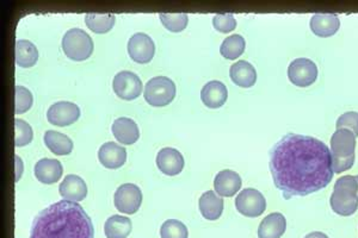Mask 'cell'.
<instances>
[{
  "mask_svg": "<svg viewBox=\"0 0 358 238\" xmlns=\"http://www.w3.org/2000/svg\"><path fill=\"white\" fill-rule=\"evenodd\" d=\"M229 77L236 85L248 89L256 84V68L248 61H236V64L231 66Z\"/></svg>",
  "mask_w": 358,
  "mask_h": 238,
  "instance_id": "22",
  "label": "cell"
},
{
  "mask_svg": "<svg viewBox=\"0 0 358 238\" xmlns=\"http://www.w3.org/2000/svg\"><path fill=\"white\" fill-rule=\"evenodd\" d=\"M236 207L238 212L245 217L256 218L266 210V200L259 191L244 188L236 195Z\"/></svg>",
  "mask_w": 358,
  "mask_h": 238,
  "instance_id": "6",
  "label": "cell"
},
{
  "mask_svg": "<svg viewBox=\"0 0 358 238\" xmlns=\"http://www.w3.org/2000/svg\"><path fill=\"white\" fill-rule=\"evenodd\" d=\"M213 25L220 33H231L236 27V20L232 13H216L213 17Z\"/></svg>",
  "mask_w": 358,
  "mask_h": 238,
  "instance_id": "33",
  "label": "cell"
},
{
  "mask_svg": "<svg viewBox=\"0 0 358 238\" xmlns=\"http://www.w3.org/2000/svg\"><path fill=\"white\" fill-rule=\"evenodd\" d=\"M45 143L57 155H69L73 149V141L67 135L57 130L45 131Z\"/></svg>",
  "mask_w": 358,
  "mask_h": 238,
  "instance_id": "25",
  "label": "cell"
},
{
  "mask_svg": "<svg viewBox=\"0 0 358 238\" xmlns=\"http://www.w3.org/2000/svg\"><path fill=\"white\" fill-rule=\"evenodd\" d=\"M305 238H329V236L320 231H314V232L307 235Z\"/></svg>",
  "mask_w": 358,
  "mask_h": 238,
  "instance_id": "37",
  "label": "cell"
},
{
  "mask_svg": "<svg viewBox=\"0 0 358 238\" xmlns=\"http://www.w3.org/2000/svg\"><path fill=\"white\" fill-rule=\"evenodd\" d=\"M157 165L166 175H177L184 168V156L178 149L172 147H165L159 150L157 155Z\"/></svg>",
  "mask_w": 358,
  "mask_h": 238,
  "instance_id": "13",
  "label": "cell"
},
{
  "mask_svg": "<svg viewBox=\"0 0 358 238\" xmlns=\"http://www.w3.org/2000/svg\"><path fill=\"white\" fill-rule=\"evenodd\" d=\"M80 117V109L72 101H60L49 106L47 119L54 126H67L73 124Z\"/></svg>",
  "mask_w": 358,
  "mask_h": 238,
  "instance_id": "10",
  "label": "cell"
},
{
  "mask_svg": "<svg viewBox=\"0 0 358 238\" xmlns=\"http://www.w3.org/2000/svg\"><path fill=\"white\" fill-rule=\"evenodd\" d=\"M115 138L123 144H133L140 137V130L134 119L128 117H118L111 126Z\"/></svg>",
  "mask_w": 358,
  "mask_h": 238,
  "instance_id": "19",
  "label": "cell"
},
{
  "mask_svg": "<svg viewBox=\"0 0 358 238\" xmlns=\"http://www.w3.org/2000/svg\"><path fill=\"white\" fill-rule=\"evenodd\" d=\"M92 219L80 204L54 202L34 218L30 238H94Z\"/></svg>",
  "mask_w": 358,
  "mask_h": 238,
  "instance_id": "2",
  "label": "cell"
},
{
  "mask_svg": "<svg viewBox=\"0 0 358 238\" xmlns=\"http://www.w3.org/2000/svg\"><path fill=\"white\" fill-rule=\"evenodd\" d=\"M356 136L350 130L337 129L331 137V156L349 158L355 156Z\"/></svg>",
  "mask_w": 358,
  "mask_h": 238,
  "instance_id": "12",
  "label": "cell"
},
{
  "mask_svg": "<svg viewBox=\"0 0 358 238\" xmlns=\"http://www.w3.org/2000/svg\"><path fill=\"white\" fill-rule=\"evenodd\" d=\"M162 238H187L189 231L183 222L177 219H167L160 228Z\"/></svg>",
  "mask_w": 358,
  "mask_h": 238,
  "instance_id": "29",
  "label": "cell"
},
{
  "mask_svg": "<svg viewBox=\"0 0 358 238\" xmlns=\"http://www.w3.org/2000/svg\"><path fill=\"white\" fill-rule=\"evenodd\" d=\"M310 25L317 36L330 37L341 28V20L336 13H317L312 17Z\"/></svg>",
  "mask_w": 358,
  "mask_h": 238,
  "instance_id": "20",
  "label": "cell"
},
{
  "mask_svg": "<svg viewBox=\"0 0 358 238\" xmlns=\"http://www.w3.org/2000/svg\"><path fill=\"white\" fill-rule=\"evenodd\" d=\"M246 40L239 34H234L224 38L220 45V53L228 60H236L245 52Z\"/></svg>",
  "mask_w": 358,
  "mask_h": 238,
  "instance_id": "28",
  "label": "cell"
},
{
  "mask_svg": "<svg viewBox=\"0 0 358 238\" xmlns=\"http://www.w3.org/2000/svg\"><path fill=\"white\" fill-rule=\"evenodd\" d=\"M241 178L232 170H220L214 179V190L221 197H233L241 190Z\"/></svg>",
  "mask_w": 358,
  "mask_h": 238,
  "instance_id": "16",
  "label": "cell"
},
{
  "mask_svg": "<svg viewBox=\"0 0 358 238\" xmlns=\"http://www.w3.org/2000/svg\"><path fill=\"white\" fill-rule=\"evenodd\" d=\"M15 128H16V138L15 143L17 147L27 146L33 141V128L30 126L28 121L21 118L15 119Z\"/></svg>",
  "mask_w": 358,
  "mask_h": 238,
  "instance_id": "31",
  "label": "cell"
},
{
  "mask_svg": "<svg viewBox=\"0 0 358 238\" xmlns=\"http://www.w3.org/2000/svg\"><path fill=\"white\" fill-rule=\"evenodd\" d=\"M287 229V219L280 212L266 216L258 228L259 238H281Z\"/></svg>",
  "mask_w": 358,
  "mask_h": 238,
  "instance_id": "21",
  "label": "cell"
},
{
  "mask_svg": "<svg viewBox=\"0 0 358 238\" xmlns=\"http://www.w3.org/2000/svg\"><path fill=\"white\" fill-rule=\"evenodd\" d=\"M199 206L204 218L216 221L220 218L224 212V199L219 197L215 191H207L201 195Z\"/></svg>",
  "mask_w": 358,
  "mask_h": 238,
  "instance_id": "23",
  "label": "cell"
},
{
  "mask_svg": "<svg viewBox=\"0 0 358 238\" xmlns=\"http://www.w3.org/2000/svg\"><path fill=\"white\" fill-rule=\"evenodd\" d=\"M334 214L349 217L358 210V182L356 177L345 175L334 184L330 199Z\"/></svg>",
  "mask_w": 358,
  "mask_h": 238,
  "instance_id": "3",
  "label": "cell"
},
{
  "mask_svg": "<svg viewBox=\"0 0 358 238\" xmlns=\"http://www.w3.org/2000/svg\"><path fill=\"white\" fill-rule=\"evenodd\" d=\"M15 92H16V113L28 111L33 105V93L22 85H17Z\"/></svg>",
  "mask_w": 358,
  "mask_h": 238,
  "instance_id": "32",
  "label": "cell"
},
{
  "mask_svg": "<svg viewBox=\"0 0 358 238\" xmlns=\"http://www.w3.org/2000/svg\"><path fill=\"white\" fill-rule=\"evenodd\" d=\"M128 53L135 62L147 64L155 57V40L147 34H134L128 40Z\"/></svg>",
  "mask_w": 358,
  "mask_h": 238,
  "instance_id": "11",
  "label": "cell"
},
{
  "mask_svg": "<svg viewBox=\"0 0 358 238\" xmlns=\"http://www.w3.org/2000/svg\"><path fill=\"white\" fill-rule=\"evenodd\" d=\"M288 77L297 87H308L317 80V65L310 59H296L288 67Z\"/></svg>",
  "mask_w": 358,
  "mask_h": 238,
  "instance_id": "9",
  "label": "cell"
},
{
  "mask_svg": "<svg viewBox=\"0 0 358 238\" xmlns=\"http://www.w3.org/2000/svg\"><path fill=\"white\" fill-rule=\"evenodd\" d=\"M114 13H87L85 15V23L92 31L97 34L108 33L115 24Z\"/></svg>",
  "mask_w": 358,
  "mask_h": 238,
  "instance_id": "27",
  "label": "cell"
},
{
  "mask_svg": "<svg viewBox=\"0 0 358 238\" xmlns=\"http://www.w3.org/2000/svg\"><path fill=\"white\" fill-rule=\"evenodd\" d=\"M98 158L106 168L116 170L124 165L127 160V150L116 142H106L98 150Z\"/></svg>",
  "mask_w": 358,
  "mask_h": 238,
  "instance_id": "15",
  "label": "cell"
},
{
  "mask_svg": "<svg viewBox=\"0 0 358 238\" xmlns=\"http://www.w3.org/2000/svg\"><path fill=\"white\" fill-rule=\"evenodd\" d=\"M62 45L66 55L72 60H86L94 52L92 37L80 28L67 30L62 37Z\"/></svg>",
  "mask_w": 358,
  "mask_h": 238,
  "instance_id": "4",
  "label": "cell"
},
{
  "mask_svg": "<svg viewBox=\"0 0 358 238\" xmlns=\"http://www.w3.org/2000/svg\"><path fill=\"white\" fill-rule=\"evenodd\" d=\"M228 91L224 82L219 80L208 81L201 89V99L208 107L217 109L227 101Z\"/></svg>",
  "mask_w": 358,
  "mask_h": 238,
  "instance_id": "18",
  "label": "cell"
},
{
  "mask_svg": "<svg viewBox=\"0 0 358 238\" xmlns=\"http://www.w3.org/2000/svg\"><path fill=\"white\" fill-rule=\"evenodd\" d=\"M38 60V49L31 40H16V62L17 65L28 68L36 64Z\"/></svg>",
  "mask_w": 358,
  "mask_h": 238,
  "instance_id": "26",
  "label": "cell"
},
{
  "mask_svg": "<svg viewBox=\"0 0 358 238\" xmlns=\"http://www.w3.org/2000/svg\"><path fill=\"white\" fill-rule=\"evenodd\" d=\"M133 229L131 219L124 216L114 214L106 219L104 232L108 238H127Z\"/></svg>",
  "mask_w": 358,
  "mask_h": 238,
  "instance_id": "24",
  "label": "cell"
},
{
  "mask_svg": "<svg viewBox=\"0 0 358 238\" xmlns=\"http://www.w3.org/2000/svg\"><path fill=\"white\" fill-rule=\"evenodd\" d=\"M143 81L131 70H121L114 77L113 89L118 97L133 101L143 92Z\"/></svg>",
  "mask_w": 358,
  "mask_h": 238,
  "instance_id": "8",
  "label": "cell"
},
{
  "mask_svg": "<svg viewBox=\"0 0 358 238\" xmlns=\"http://www.w3.org/2000/svg\"><path fill=\"white\" fill-rule=\"evenodd\" d=\"M160 20L169 30L182 31L187 25L189 16L185 13H160Z\"/></svg>",
  "mask_w": 358,
  "mask_h": 238,
  "instance_id": "30",
  "label": "cell"
},
{
  "mask_svg": "<svg viewBox=\"0 0 358 238\" xmlns=\"http://www.w3.org/2000/svg\"><path fill=\"white\" fill-rule=\"evenodd\" d=\"M270 172L285 199L306 197L334 179L331 150L317 138L287 133L270 151Z\"/></svg>",
  "mask_w": 358,
  "mask_h": 238,
  "instance_id": "1",
  "label": "cell"
},
{
  "mask_svg": "<svg viewBox=\"0 0 358 238\" xmlns=\"http://www.w3.org/2000/svg\"><path fill=\"white\" fill-rule=\"evenodd\" d=\"M59 192L66 200L78 202L84 200L87 195V185L82 177L77 174H69L59 186Z\"/></svg>",
  "mask_w": 358,
  "mask_h": 238,
  "instance_id": "14",
  "label": "cell"
},
{
  "mask_svg": "<svg viewBox=\"0 0 358 238\" xmlns=\"http://www.w3.org/2000/svg\"><path fill=\"white\" fill-rule=\"evenodd\" d=\"M15 160H16V181H18L21 178L22 172H23V162H22V158L18 155L15 156Z\"/></svg>",
  "mask_w": 358,
  "mask_h": 238,
  "instance_id": "36",
  "label": "cell"
},
{
  "mask_svg": "<svg viewBox=\"0 0 358 238\" xmlns=\"http://www.w3.org/2000/svg\"><path fill=\"white\" fill-rule=\"evenodd\" d=\"M337 129L350 130L355 133V136L358 137V112H346L338 118L336 123Z\"/></svg>",
  "mask_w": 358,
  "mask_h": 238,
  "instance_id": "34",
  "label": "cell"
},
{
  "mask_svg": "<svg viewBox=\"0 0 358 238\" xmlns=\"http://www.w3.org/2000/svg\"><path fill=\"white\" fill-rule=\"evenodd\" d=\"M356 179H357V182H358V175H357V177H356Z\"/></svg>",
  "mask_w": 358,
  "mask_h": 238,
  "instance_id": "38",
  "label": "cell"
},
{
  "mask_svg": "<svg viewBox=\"0 0 358 238\" xmlns=\"http://www.w3.org/2000/svg\"><path fill=\"white\" fill-rule=\"evenodd\" d=\"M114 202L120 212L133 214L138 212L143 202V192L135 184H123L114 194Z\"/></svg>",
  "mask_w": 358,
  "mask_h": 238,
  "instance_id": "7",
  "label": "cell"
},
{
  "mask_svg": "<svg viewBox=\"0 0 358 238\" xmlns=\"http://www.w3.org/2000/svg\"><path fill=\"white\" fill-rule=\"evenodd\" d=\"M175 81L170 77L159 75L147 81L143 97L152 106H165L170 104L176 96Z\"/></svg>",
  "mask_w": 358,
  "mask_h": 238,
  "instance_id": "5",
  "label": "cell"
},
{
  "mask_svg": "<svg viewBox=\"0 0 358 238\" xmlns=\"http://www.w3.org/2000/svg\"><path fill=\"white\" fill-rule=\"evenodd\" d=\"M332 158V170L334 173L341 174L345 170H350L351 167L354 165L355 156L349 158H339L331 156Z\"/></svg>",
  "mask_w": 358,
  "mask_h": 238,
  "instance_id": "35",
  "label": "cell"
},
{
  "mask_svg": "<svg viewBox=\"0 0 358 238\" xmlns=\"http://www.w3.org/2000/svg\"><path fill=\"white\" fill-rule=\"evenodd\" d=\"M34 172L37 180L42 184H54L62 178L64 167L57 158H43L36 162Z\"/></svg>",
  "mask_w": 358,
  "mask_h": 238,
  "instance_id": "17",
  "label": "cell"
}]
</instances>
